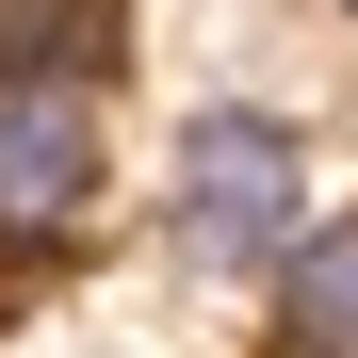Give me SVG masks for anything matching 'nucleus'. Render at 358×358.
Here are the masks:
<instances>
[{
	"label": "nucleus",
	"instance_id": "f03ea898",
	"mask_svg": "<svg viewBox=\"0 0 358 358\" xmlns=\"http://www.w3.org/2000/svg\"><path fill=\"white\" fill-rule=\"evenodd\" d=\"M98 196V98L49 66H0V228H66Z\"/></svg>",
	"mask_w": 358,
	"mask_h": 358
},
{
	"label": "nucleus",
	"instance_id": "7ed1b4c3",
	"mask_svg": "<svg viewBox=\"0 0 358 358\" xmlns=\"http://www.w3.org/2000/svg\"><path fill=\"white\" fill-rule=\"evenodd\" d=\"M293 342H310V358H358V212L326 228V245H293Z\"/></svg>",
	"mask_w": 358,
	"mask_h": 358
},
{
	"label": "nucleus",
	"instance_id": "20e7f679",
	"mask_svg": "<svg viewBox=\"0 0 358 358\" xmlns=\"http://www.w3.org/2000/svg\"><path fill=\"white\" fill-rule=\"evenodd\" d=\"M114 33V0H0V49H17V66H33V49H98Z\"/></svg>",
	"mask_w": 358,
	"mask_h": 358
},
{
	"label": "nucleus",
	"instance_id": "f257e3e1",
	"mask_svg": "<svg viewBox=\"0 0 358 358\" xmlns=\"http://www.w3.org/2000/svg\"><path fill=\"white\" fill-rule=\"evenodd\" d=\"M293 196H310V147L277 131V114H196V147H179V245L212 277H245L293 245Z\"/></svg>",
	"mask_w": 358,
	"mask_h": 358
}]
</instances>
